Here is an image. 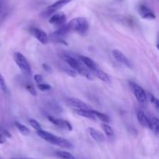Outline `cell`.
<instances>
[{
	"mask_svg": "<svg viewBox=\"0 0 159 159\" xmlns=\"http://www.w3.org/2000/svg\"><path fill=\"white\" fill-rule=\"evenodd\" d=\"M152 132L156 136L159 133V121L157 117H153L152 119H150V126H149Z\"/></svg>",
	"mask_w": 159,
	"mask_h": 159,
	"instance_id": "obj_18",
	"label": "cell"
},
{
	"mask_svg": "<svg viewBox=\"0 0 159 159\" xmlns=\"http://www.w3.org/2000/svg\"><path fill=\"white\" fill-rule=\"evenodd\" d=\"M0 90L2 92H4V93H7L8 92L7 85H6L4 77H3L1 73H0Z\"/></svg>",
	"mask_w": 159,
	"mask_h": 159,
	"instance_id": "obj_26",
	"label": "cell"
},
{
	"mask_svg": "<svg viewBox=\"0 0 159 159\" xmlns=\"http://www.w3.org/2000/svg\"><path fill=\"white\" fill-rule=\"evenodd\" d=\"M137 117L140 124L145 128H149L150 126V118L146 115L143 111H138L137 113Z\"/></svg>",
	"mask_w": 159,
	"mask_h": 159,
	"instance_id": "obj_13",
	"label": "cell"
},
{
	"mask_svg": "<svg viewBox=\"0 0 159 159\" xmlns=\"http://www.w3.org/2000/svg\"><path fill=\"white\" fill-rule=\"evenodd\" d=\"M79 59H80L81 62H82L83 64H85L87 67H88L89 70H91L92 71H94L95 70L98 68L97 65H96V62L90 58L87 57L85 55H80L79 56Z\"/></svg>",
	"mask_w": 159,
	"mask_h": 159,
	"instance_id": "obj_15",
	"label": "cell"
},
{
	"mask_svg": "<svg viewBox=\"0 0 159 159\" xmlns=\"http://www.w3.org/2000/svg\"><path fill=\"white\" fill-rule=\"evenodd\" d=\"M148 98H149V100H150L151 102H152V104H153L154 105H155V107L156 108L157 110H158L159 101H158V98H157L155 95H153L152 94H151V93L148 94Z\"/></svg>",
	"mask_w": 159,
	"mask_h": 159,
	"instance_id": "obj_25",
	"label": "cell"
},
{
	"mask_svg": "<svg viewBox=\"0 0 159 159\" xmlns=\"http://www.w3.org/2000/svg\"><path fill=\"white\" fill-rule=\"evenodd\" d=\"M92 112H93V115L96 117V118H99V119H100L101 121L103 122V123H108L110 122V117H109L107 115H106V114L102 113V112H98V111H95V110H92Z\"/></svg>",
	"mask_w": 159,
	"mask_h": 159,
	"instance_id": "obj_21",
	"label": "cell"
},
{
	"mask_svg": "<svg viewBox=\"0 0 159 159\" xmlns=\"http://www.w3.org/2000/svg\"><path fill=\"white\" fill-rule=\"evenodd\" d=\"M22 159H36V158H22Z\"/></svg>",
	"mask_w": 159,
	"mask_h": 159,
	"instance_id": "obj_34",
	"label": "cell"
},
{
	"mask_svg": "<svg viewBox=\"0 0 159 159\" xmlns=\"http://www.w3.org/2000/svg\"><path fill=\"white\" fill-rule=\"evenodd\" d=\"M138 13L140 14L143 19L145 20H155L156 18L155 12L146 5L144 4H140L138 6Z\"/></svg>",
	"mask_w": 159,
	"mask_h": 159,
	"instance_id": "obj_6",
	"label": "cell"
},
{
	"mask_svg": "<svg viewBox=\"0 0 159 159\" xmlns=\"http://www.w3.org/2000/svg\"><path fill=\"white\" fill-rule=\"evenodd\" d=\"M67 102H68V104L70 106H71V107L75 108L76 109H89V106L85 102H83L81 100L77 99V98H68L67 100Z\"/></svg>",
	"mask_w": 159,
	"mask_h": 159,
	"instance_id": "obj_12",
	"label": "cell"
},
{
	"mask_svg": "<svg viewBox=\"0 0 159 159\" xmlns=\"http://www.w3.org/2000/svg\"><path fill=\"white\" fill-rule=\"evenodd\" d=\"M112 54H113V58H114L117 62H120V63L126 65V66L128 67V68H133V64L131 63V62H130V61L126 57L125 55H124V53L121 52L120 51H119V50L117 49H114L112 51Z\"/></svg>",
	"mask_w": 159,
	"mask_h": 159,
	"instance_id": "obj_8",
	"label": "cell"
},
{
	"mask_svg": "<svg viewBox=\"0 0 159 159\" xmlns=\"http://www.w3.org/2000/svg\"><path fill=\"white\" fill-rule=\"evenodd\" d=\"M6 142V137L0 132V143H4Z\"/></svg>",
	"mask_w": 159,
	"mask_h": 159,
	"instance_id": "obj_32",
	"label": "cell"
},
{
	"mask_svg": "<svg viewBox=\"0 0 159 159\" xmlns=\"http://www.w3.org/2000/svg\"><path fill=\"white\" fill-rule=\"evenodd\" d=\"M15 126H16V127L17 128V129L19 130V132H20L22 135L29 136L30 133V129H28L26 126L21 124V123H19V122H16Z\"/></svg>",
	"mask_w": 159,
	"mask_h": 159,
	"instance_id": "obj_23",
	"label": "cell"
},
{
	"mask_svg": "<svg viewBox=\"0 0 159 159\" xmlns=\"http://www.w3.org/2000/svg\"><path fill=\"white\" fill-rule=\"evenodd\" d=\"M0 132H1L5 137H8V138H11V137H12L10 132H9L7 129H0Z\"/></svg>",
	"mask_w": 159,
	"mask_h": 159,
	"instance_id": "obj_30",
	"label": "cell"
},
{
	"mask_svg": "<svg viewBox=\"0 0 159 159\" xmlns=\"http://www.w3.org/2000/svg\"><path fill=\"white\" fill-rule=\"evenodd\" d=\"M70 31H74L80 34H85L88 31L89 24L88 20L84 17H76L67 23Z\"/></svg>",
	"mask_w": 159,
	"mask_h": 159,
	"instance_id": "obj_2",
	"label": "cell"
},
{
	"mask_svg": "<svg viewBox=\"0 0 159 159\" xmlns=\"http://www.w3.org/2000/svg\"><path fill=\"white\" fill-rule=\"evenodd\" d=\"M72 0H57L55 2L51 4V6H48L42 12L41 16L43 17H51V15H53L54 13H55L56 12H57L58 10H60L62 7L67 5L68 3H69L70 2H71Z\"/></svg>",
	"mask_w": 159,
	"mask_h": 159,
	"instance_id": "obj_4",
	"label": "cell"
},
{
	"mask_svg": "<svg viewBox=\"0 0 159 159\" xmlns=\"http://www.w3.org/2000/svg\"><path fill=\"white\" fill-rule=\"evenodd\" d=\"M38 88L40 89V90H43V91H47V90H50L51 89V86L49 85V84H39L37 85Z\"/></svg>",
	"mask_w": 159,
	"mask_h": 159,
	"instance_id": "obj_28",
	"label": "cell"
},
{
	"mask_svg": "<svg viewBox=\"0 0 159 159\" xmlns=\"http://www.w3.org/2000/svg\"><path fill=\"white\" fill-rule=\"evenodd\" d=\"M88 132L89 135L94 139L97 142H103L105 140V137L103 134L100 132V131L97 130L95 128L93 127H89L88 128Z\"/></svg>",
	"mask_w": 159,
	"mask_h": 159,
	"instance_id": "obj_14",
	"label": "cell"
},
{
	"mask_svg": "<svg viewBox=\"0 0 159 159\" xmlns=\"http://www.w3.org/2000/svg\"><path fill=\"white\" fill-rule=\"evenodd\" d=\"M101 126H102V129H103L104 132L107 137H109L110 139L114 138V132H113V129L111 126L106 124V123H102Z\"/></svg>",
	"mask_w": 159,
	"mask_h": 159,
	"instance_id": "obj_22",
	"label": "cell"
},
{
	"mask_svg": "<svg viewBox=\"0 0 159 159\" xmlns=\"http://www.w3.org/2000/svg\"><path fill=\"white\" fill-rule=\"evenodd\" d=\"M3 2H4V0H0V12H1V10H2V7Z\"/></svg>",
	"mask_w": 159,
	"mask_h": 159,
	"instance_id": "obj_33",
	"label": "cell"
},
{
	"mask_svg": "<svg viewBox=\"0 0 159 159\" xmlns=\"http://www.w3.org/2000/svg\"><path fill=\"white\" fill-rule=\"evenodd\" d=\"M13 58L15 62L24 74L28 75V76H30L32 74L30 65L26 58L23 54H21L20 52H15L13 55Z\"/></svg>",
	"mask_w": 159,
	"mask_h": 159,
	"instance_id": "obj_3",
	"label": "cell"
},
{
	"mask_svg": "<svg viewBox=\"0 0 159 159\" xmlns=\"http://www.w3.org/2000/svg\"><path fill=\"white\" fill-rule=\"evenodd\" d=\"M132 91H133L134 94L135 98H137L140 103H145L147 101V94H146L145 90L142 88L140 85H138L137 83L134 82V81H130L129 82Z\"/></svg>",
	"mask_w": 159,
	"mask_h": 159,
	"instance_id": "obj_5",
	"label": "cell"
},
{
	"mask_svg": "<svg viewBox=\"0 0 159 159\" xmlns=\"http://www.w3.org/2000/svg\"><path fill=\"white\" fill-rule=\"evenodd\" d=\"M12 159H15V158H12Z\"/></svg>",
	"mask_w": 159,
	"mask_h": 159,
	"instance_id": "obj_35",
	"label": "cell"
},
{
	"mask_svg": "<svg viewBox=\"0 0 159 159\" xmlns=\"http://www.w3.org/2000/svg\"><path fill=\"white\" fill-rule=\"evenodd\" d=\"M42 67H43V70L46 72H48V73H51V72H52V68H51V65H48V64L43 63V65H42Z\"/></svg>",
	"mask_w": 159,
	"mask_h": 159,
	"instance_id": "obj_31",
	"label": "cell"
},
{
	"mask_svg": "<svg viewBox=\"0 0 159 159\" xmlns=\"http://www.w3.org/2000/svg\"><path fill=\"white\" fill-rule=\"evenodd\" d=\"M29 123L34 129H36L37 131L42 130V127L40 126V124L39 123V122H37L36 119H34V118H30L29 120Z\"/></svg>",
	"mask_w": 159,
	"mask_h": 159,
	"instance_id": "obj_24",
	"label": "cell"
},
{
	"mask_svg": "<svg viewBox=\"0 0 159 159\" xmlns=\"http://www.w3.org/2000/svg\"><path fill=\"white\" fill-rule=\"evenodd\" d=\"M48 118L49 119L50 122L53 123L55 126H58V127L61 128V129H67V130L71 131L72 130V126L71 125V123L65 119H62V118H54V117L51 116V115H48Z\"/></svg>",
	"mask_w": 159,
	"mask_h": 159,
	"instance_id": "obj_9",
	"label": "cell"
},
{
	"mask_svg": "<svg viewBox=\"0 0 159 159\" xmlns=\"http://www.w3.org/2000/svg\"><path fill=\"white\" fill-rule=\"evenodd\" d=\"M26 90L29 91V93L31 94L33 96H36V95H37V92H36L35 88H34V87L32 85V84H27L26 85Z\"/></svg>",
	"mask_w": 159,
	"mask_h": 159,
	"instance_id": "obj_27",
	"label": "cell"
},
{
	"mask_svg": "<svg viewBox=\"0 0 159 159\" xmlns=\"http://www.w3.org/2000/svg\"><path fill=\"white\" fill-rule=\"evenodd\" d=\"M55 155L61 159H76L72 154L65 151H56Z\"/></svg>",
	"mask_w": 159,
	"mask_h": 159,
	"instance_id": "obj_20",
	"label": "cell"
},
{
	"mask_svg": "<svg viewBox=\"0 0 159 159\" xmlns=\"http://www.w3.org/2000/svg\"><path fill=\"white\" fill-rule=\"evenodd\" d=\"M34 79L37 84H41V82L43 81V76H41L40 74H36L34 75Z\"/></svg>",
	"mask_w": 159,
	"mask_h": 159,
	"instance_id": "obj_29",
	"label": "cell"
},
{
	"mask_svg": "<svg viewBox=\"0 0 159 159\" xmlns=\"http://www.w3.org/2000/svg\"><path fill=\"white\" fill-rule=\"evenodd\" d=\"M66 21V16L64 12H57L51 16L49 19V22L51 24L57 25V26H62L65 24Z\"/></svg>",
	"mask_w": 159,
	"mask_h": 159,
	"instance_id": "obj_11",
	"label": "cell"
},
{
	"mask_svg": "<svg viewBox=\"0 0 159 159\" xmlns=\"http://www.w3.org/2000/svg\"><path fill=\"white\" fill-rule=\"evenodd\" d=\"M76 113L79 115L85 117V118H89V119H96V117L93 115V113L92 112V110H90V109H76Z\"/></svg>",
	"mask_w": 159,
	"mask_h": 159,
	"instance_id": "obj_16",
	"label": "cell"
},
{
	"mask_svg": "<svg viewBox=\"0 0 159 159\" xmlns=\"http://www.w3.org/2000/svg\"><path fill=\"white\" fill-rule=\"evenodd\" d=\"M63 59L66 62V63H68L70 68L74 70L77 73H79V74L83 76L86 79L89 80H93L94 79L93 73H91V72L88 69L85 68L82 65V62L78 60V59H76L75 58L72 57L71 55H64Z\"/></svg>",
	"mask_w": 159,
	"mask_h": 159,
	"instance_id": "obj_1",
	"label": "cell"
},
{
	"mask_svg": "<svg viewBox=\"0 0 159 159\" xmlns=\"http://www.w3.org/2000/svg\"><path fill=\"white\" fill-rule=\"evenodd\" d=\"M93 74L95 75L96 76H97V78H99V80H101L102 81L105 83H110V76L107 75V73H106L105 72L102 71L101 70H99V68H97L96 70H95L94 71H93Z\"/></svg>",
	"mask_w": 159,
	"mask_h": 159,
	"instance_id": "obj_17",
	"label": "cell"
},
{
	"mask_svg": "<svg viewBox=\"0 0 159 159\" xmlns=\"http://www.w3.org/2000/svg\"><path fill=\"white\" fill-rule=\"evenodd\" d=\"M30 33L32 34V35L34 36V37H36V38H37L41 44H43V45H46V44H48V35H47L46 33H45L43 31H42L41 29L37 27L31 28Z\"/></svg>",
	"mask_w": 159,
	"mask_h": 159,
	"instance_id": "obj_10",
	"label": "cell"
},
{
	"mask_svg": "<svg viewBox=\"0 0 159 159\" xmlns=\"http://www.w3.org/2000/svg\"><path fill=\"white\" fill-rule=\"evenodd\" d=\"M37 134L40 138L49 142L51 144L57 145V143H58L59 137H57L56 135H54V134L51 133L50 132H48V131H44L42 129V130L37 131Z\"/></svg>",
	"mask_w": 159,
	"mask_h": 159,
	"instance_id": "obj_7",
	"label": "cell"
},
{
	"mask_svg": "<svg viewBox=\"0 0 159 159\" xmlns=\"http://www.w3.org/2000/svg\"><path fill=\"white\" fill-rule=\"evenodd\" d=\"M57 146L62 148H66V149H71V148L74 147V145L72 144V143H71V141H69V140H67V139L59 137V140Z\"/></svg>",
	"mask_w": 159,
	"mask_h": 159,
	"instance_id": "obj_19",
	"label": "cell"
}]
</instances>
